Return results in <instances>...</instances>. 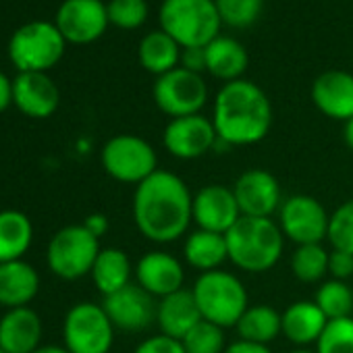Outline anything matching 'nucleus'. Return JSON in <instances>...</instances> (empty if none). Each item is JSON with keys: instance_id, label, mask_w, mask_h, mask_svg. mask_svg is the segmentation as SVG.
I'll list each match as a JSON object with an SVG mask.
<instances>
[{"instance_id": "f257e3e1", "label": "nucleus", "mask_w": 353, "mask_h": 353, "mask_svg": "<svg viewBox=\"0 0 353 353\" xmlns=\"http://www.w3.org/2000/svg\"><path fill=\"white\" fill-rule=\"evenodd\" d=\"M133 221L154 243L176 241L194 223V196L181 176L158 168L135 188Z\"/></svg>"}, {"instance_id": "f03ea898", "label": "nucleus", "mask_w": 353, "mask_h": 353, "mask_svg": "<svg viewBox=\"0 0 353 353\" xmlns=\"http://www.w3.org/2000/svg\"><path fill=\"white\" fill-rule=\"evenodd\" d=\"M212 123L219 139L229 145H252L262 141L272 125L268 96L252 81L225 83L214 102Z\"/></svg>"}, {"instance_id": "7ed1b4c3", "label": "nucleus", "mask_w": 353, "mask_h": 353, "mask_svg": "<svg viewBox=\"0 0 353 353\" xmlns=\"http://www.w3.org/2000/svg\"><path fill=\"white\" fill-rule=\"evenodd\" d=\"M225 237L229 260L245 272H266L283 256L285 235L272 219L241 216Z\"/></svg>"}, {"instance_id": "20e7f679", "label": "nucleus", "mask_w": 353, "mask_h": 353, "mask_svg": "<svg viewBox=\"0 0 353 353\" xmlns=\"http://www.w3.org/2000/svg\"><path fill=\"white\" fill-rule=\"evenodd\" d=\"M221 23L214 0H164L160 7L162 32L183 48H206Z\"/></svg>"}, {"instance_id": "39448f33", "label": "nucleus", "mask_w": 353, "mask_h": 353, "mask_svg": "<svg viewBox=\"0 0 353 353\" xmlns=\"http://www.w3.org/2000/svg\"><path fill=\"white\" fill-rule=\"evenodd\" d=\"M192 293L202 318L221 328L237 326L239 318L250 307L243 283L221 268L200 274Z\"/></svg>"}, {"instance_id": "423d86ee", "label": "nucleus", "mask_w": 353, "mask_h": 353, "mask_svg": "<svg viewBox=\"0 0 353 353\" xmlns=\"http://www.w3.org/2000/svg\"><path fill=\"white\" fill-rule=\"evenodd\" d=\"M65 38L57 26L34 21L21 26L9 44L13 65L21 73H44L54 67L65 52Z\"/></svg>"}, {"instance_id": "0eeeda50", "label": "nucleus", "mask_w": 353, "mask_h": 353, "mask_svg": "<svg viewBox=\"0 0 353 353\" xmlns=\"http://www.w3.org/2000/svg\"><path fill=\"white\" fill-rule=\"evenodd\" d=\"M100 250V239L85 225H69L50 239L46 262L57 276L75 281L92 272Z\"/></svg>"}, {"instance_id": "6e6552de", "label": "nucleus", "mask_w": 353, "mask_h": 353, "mask_svg": "<svg viewBox=\"0 0 353 353\" xmlns=\"http://www.w3.org/2000/svg\"><path fill=\"white\" fill-rule=\"evenodd\" d=\"M63 341L69 353H108L114 343V324L102 305L81 301L65 316Z\"/></svg>"}, {"instance_id": "1a4fd4ad", "label": "nucleus", "mask_w": 353, "mask_h": 353, "mask_svg": "<svg viewBox=\"0 0 353 353\" xmlns=\"http://www.w3.org/2000/svg\"><path fill=\"white\" fill-rule=\"evenodd\" d=\"M102 166L121 183H133L135 188L158 170L156 150L137 135H114L102 148Z\"/></svg>"}, {"instance_id": "9d476101", "label": "nucleus", "mask_w": 353, "mask_h": 353, "mask_svg": "<svg viewBox=\"0 0 353 353\" xmlns=\"http://www.w3.org/2000/svg\"><path fill=\"white\" fill-rule=\"evenodd\" d=\"M152 94L156 106L172 119L200 114L208 100V88L202 75L192 73L183 67H176L160 75L154 83Z\"/></svg>"}, {"instance_id": "9b49d317", "label": "nucleus", "mask_w": 353, "mask_h": 353, "mask_svg": "<svg viewBox=\"0 0 353 353\" xmlns=\"http://www.w3.org/2000/svg\"><path fill=\"white\" fill-rule=\"evenodd\" d=\"M328 221L330 216L324 206L312 196H291L279 210V227L283 235L297 245H312L326 239Z\"/></svg>"}, {"instance_id": "f8f14e48", "label": "nucleus", "mask_w": 353, "mask_h": 353, "mask_svg": "<svg viewBox=\"0 0 353 353\" xmlns=\"http://www.w3.org/2000/svg\"><path fill=\"white\" fill-rule=\"evenodd\" d=\"M214 123L202 114L172 119L162 133V143L170 156L179 160H196L216 145Z\"/></svg>"}, {"instance_id": "ddd939ff", "label": "nucleus", "mask_w": 353, "mask_h": 353, "mask_svg": "<svg viewBox=\"0 0 353 353\" xmlns=\"http://www.w3.org/2000/svg\"><path fill=\"white\" fill-rule=\"evenodd\" d=\"M235 200L239 204L241 216L270 219L281 210L283 194L276 176L264 168H250L239 174L233 188Z\"/></svg>"}, {"instance_id": "4468645a", "label": "nucleus", "mask_w": 353, "mask_h": 353, "mask_svg": "<svg viewBox=\"0 0 353 353\" xmlns=\"http://www.w3.org/2000/svg\"><path fill=\"white\" fill-rule=\"evenodd\" d=\"M54 26L67 42L90 44L106 32L108 11L100 0H65Z\"/></svg>"}, {"instance_id": "2eb2a0df", "label": "nucleus", "mask_w": 353, "mask_h": 353, "mask_svg": "<svg viewBox=\"0 0 353 353\" xmlns=\"http://www.w3.org/2000/svg\"><path fill=\"white\" fill-rule=\"evenodd\" d=\"M104 312L108 314L114 328L139 332L156 320V305L148 291L139 285H127L121 291L104 297Z\"/></svg>"}, {"instance_id": "dca6fc26", "label": "nucleus", "mask_w": 353, "mask_h": 353, "mask_svg": "<svg viewBox=\"0 0 353 353\" xmlns=\"http://www.w3.org/2000/svg\"><path fill=\"white\" fill-rule=\"evenodd\" d=\"M239 219L241 210L231 188L206 185L194 196V223L198 229L227 235Z\"/></svg>"}, {"instance_id": "f3484780", "label": "nucleus", "mask_w": 353, "mask_h": 353, "mask_svg": "<svg viewBox=\"0 0 353 353\" xmlns=\"http://www.w3.org/2000/svg\"><path fill=\"white\" fill-rule=\"evenodd\" d=\"M137 285L152 297H166L183 289L185 270L183 264L166 252H148L135 266Z\"/></svg>"}, {"instance_id": "a211bd4d", "label": "nucleus", "mask_w": 353, "mask_h": 353, "mask_svg": "<svg viewBox=\"0 0 353 353\" xmlns=\"http://www.w3.org/2000/svg\"><path fill=\"white\" fill-rule=\"evenodd\" d=\"M13 102L32 119H48L59 108L61 94L46 73H19L13 81Z\"/></svg>"}, {"instance_id": "6ab92c4d", "label": "nucleus", "mask_w": 353, "mask_h": 353, "mask_svg": "<svg viewBox=\"0 0 353 353\" xmlns=\"http://www.w3.org/2000/svg\"><path fill=\"white\" fill-rule=\"evenodd\" d=\"M312 102L334 121L353 117V75L347 71H326L312 83Z\"/></svg>"}, {"instance_id": "aec40b11", "label": "nucleus", "mask_w": 353, "mask_h": 353, "mask_svg": "<svg viewBox=\"0 0 353 353\" xmlns=\"http://www.w3.org/2000/svg\"><path fill=\"white\" fill-rule=\"evenodd\" d=\"M42 320L30 307L9 310L0 318V349L7 353H34L40 349Z\"/></svg>"}, {"instance_id": "412c9836", "label": "nucleus", "mask_w": 353, "mask_h": 353, "mask_svg": "<svg viewBox=\"0 0 353 353\" xmlns=\"http://www.w3.org/2000/svg\"><path fill=\"white\" fill-rule=\"evenodd\" d=\"M200 320L202 314L198 310L194 293L188 289L162 297L156 305V322L160 326V334L176 341H181Z\"/></svg>"}, {"instance_id": "4be33fe9", "label": "nucleus", "mask_w": 353, "mask_h": 353, "mask_svg": "<svg viewBox=\"0 0 353 353\" xmlns=\"http://www.w3.org/2000/svg\"><path fill=\"white\" fill-rule=\"evenodd\" d=\"M40 289V276L30 262L15 260L0 264V305L26 307Z\"/></svg>"}, {"instance_id": "5701e85b", "label": "nucleus", "mask_w": 353, "mask_h": 353, "mask_svg": "<svg viewBox=\"0 0 353 353\" xmlns=\"http://www.w3.org/2000/svg\"><path fill=\"white\" fill-rule=\"evenodd\" d=\"M283 334L299 347H305L310 343H318L322 336L328 318L322 314V310L316 305V301H295L291 303L283 314Z\"/></svg>"}, {"instance_id": "b1692460", "label": "nucleus", "mask_w": 353, "mask_h": 353, "mask_svg": "<svg viewBox=\"0 0 353 353\" xmlns=\"http://www.w3.org/2000/svg\"><path fill=\"white\" fill-rule=\"evenodd\" d=\"M248 50L233 38L219 36L206 46V71L227 83L237 81L248 69Z\"/></svg>"}, {"instance_id": "393cba45", "label": "nucleus", "mask_w": 353, "mask_h": 353, "mask_svg": "<svg viewBox=\"0 0 353 353\" xmlns=\"http://www.w3.org/2000/svg\"><path fill=\"white\" fill-rule=\"evenodd\" d=\"M183 254H185V262L192 268L200 270L202 274L219 270V266H223L229 260L227 237L221 233L198 229L185 239Z\"/></svg>"}, {"instance_id": "a878e982", "label": "nucleus", "mask_w": 353, "mask_h": 353, "mask_svg": "<svg viewBox=\"0 0 353 353\" xmlns=\"http://www.w3.org/2000/svg\"><path fill=\"white\" fill-rule=\"evenodd\" d=\"M131 272H133L131 260L123 250L102 248L90 274L94 279L96 289L104 297H108V295L121 291L123 287L131 285Z\"/></svg>"}, {"instance_id": "bb28decb", "label": "nucleus", "mask_w": 353, "mask_h": 353, "mask_svg": "<svg viewBox=\"0 0 353 353\" xmlns=\"http://www.w3.org/2000/svg\"><path fill=\"white\" fill-rule=\"evenodd\" d=\"M34 239V227L28 214L19 210L0 212V264L15 262L26 256Z\"/></svg>"}, {"instance_id": "cd10ccee", "label": "nucleus", "mask_w": 353, "mask_h": 353, "mask_svg": "<svg viewBox=\"0 0 353 353\" xmlns=\"http://www.w3.org/2000/svg\"><path fill=\"white\" fill-rule=\"evenodd\" d=\"M137 57H139L141 67L145 71L158 75V77L172 71V69H176V63L181 61L179 44H176L168 34H164L162 30L148 34L139 42Z\"/></svg>"}, {"instance_id": "c85d7f7f", "label": "nucleus", "mask_w": 353, "mask_h": 353, "mask_svg": "<svg viewBox=\"0 0 353 353\" xmlns=\"http://www.w3.org/2000/svg\"><path fill=\"white\" fill-rule=\"evenodd\" d=\"M239 339L268 345L279 334H283V316L270 305H250L237 322Z\"/></svg>"}, {"instance_id": "c756f323", "label": "nucleus", "mask_w": 353, "mask_h": 353, "mask_svg": "<svg viewBox=\"0 0 353 353\" xmlns=\"http://www.w3.org/2000/svg\"><path fill=\"white\" fill-rule=\"evenodd\" d=\"M316 305L328 320L349 318L353 312V291L345 281H326L318 287L314 295Z\"/></svg>"}, {"instance_id": "7c9ffc66", "label": "nucleus", "mask_w": 353, "mask_h": 353, "mask_svg": "<svg viewBox=\"0 0 353 353\" xmlns=\"http://www.w3.org/2000/svg\"><path fill=\"white\" fill-rule=\"evenodd\" d=\"M291 272L301 283H318L328 272V252L320 243L297 245L291 256Z\"/></svg>"}, {"instance_id": "2f4dec72", "label": "nucleus", "mask_w": 353, "mask_h": 353, "mask_svg": "<svg viewBox=\"0 0 353 353\" xmlns=\"http://www.w3.org/2000/svg\"><path fill=\"white\" fill-rule=\"evenodd\" d=\"M223 330L225 328L202 318L181 339V345H183L185 353H223L225 351V332Z\"/></svg>"}, {"instance_id": "473e14b6", "label": "nucleus", "mask_w": 353, "mask_h": 353, "mask_svg": "<svg viewBox=\"0 0 353 353\" xmlns=\"http://www.w3.org/2000/svg\"><path fill=\"white\" fill-rule=\"evenodd\" d=\"M332 250L347 252L353 256V200L343 202L328 221V235Z\"/></svg>"}, {"instance_id": "72a5a7b5", "label": "nucleus", "mask_w": 353, "mask_h": 353, "mask_svg": "<svg viewBox=\"0 0 353 353\" xmlns=\"http://www.w3.org/2000/svg\"><path fill=\"white\" fill-rule=\"evenodd\" d=\"M316 353H353V318L328 320L316 343Z\"/></svg>"}, {"instance_id": "f704fd0d", "label": "nucleus", "mask_w": 353, "mask_h": 353, "mask_svg": "<svg viewBox=\"0 0 353 353\" xmlns=\"http://www.w3.org/2000/svg\"><path fill=\"white\" fill-rule=\"evenodd\" d=\"M221 21L231 28H248L252 26L262 11V0H214Z\"/></svg>"}, {"instance_id": "c9c22d12", "label": "nucleus", "mask_w": 353, "mask_h": 353, "mask_svg": "<svg viewBox=\"0 0 353 353\" xmlns=\"http://www.w3.org/2000/svg\"><path fill=\"white\" fill-rule=\"evenodd\" d=\"M106 11L108 21L121 30H135L148 19L145 0H110Z\"/></svg>"}, {"instance_id": "e433bc0d", "label": "nucleus", "mask_w": 353, "mask_h": 353, "mask_svg": "<svg viewBox=\"0 0 353 353\" xmlns=\"http://www.w3.org/2000/svg\"><path fill=\"white\" fill-rule=\"evenodd\" d=\"M133 353H185L181 341L170 339L166 334H154L143 339Z\"/></svg>"}, {"instance_id": "4c0bfd02", "label": "nucleus", "mask_w": 353, "mask_h": 353, "mask_svg": "<svg viewBox=\"0 0 353 353\" xmlns=\"http://www.w3.org/2000/svg\"><path fill=\"white\" fill-rule=\"evenodd\" d=\"M328 274H332V279L336 281H347L349 276H353V256L332 250L328 254Z\"/></svg>"}, {"instance_id": "58836bf2", "label": "nucleus", "mask_w": 353, "mask_h": 353, "mask_svg": "<svg viewBox=\"0 0 353 353\" xmlns=\"http://www.w3.org/2000/svg\"><path fill=\"white\" fill-rule=\"evenodd\" d=\"M181 63H183V69L192 73L206 71V48H183Z\"/></svg>"}, {"instance_id": "ea45409f", "label": "nucleus", "mask_w": 353, "mask_h": 353, "mask_svg": "<svg viewBox=\"0 0 353 353\" xmlns=\"http://www.w3.org/2000/svg\"><path fill=\"white\" fill-rule=\"evenodd\" d=\"M223 353H272V351L268 349V345H258V343H250V341L239 339V341L227 345Z\"/></svg>"}, {"instance_id": "a19ab883", "label": "nucleus", "mask_w": 353, "mask_h": 353, "mask_svg": "<svg viewBox=\"0 0 353 353\" xmlns=\"http://www.w3.org/2000/svg\"><path fill=\"white\" fill-rule=\"evenodd\" d=\"M11 102H13V83L5 73H0V112L7 110Z\"/></svg>"}, {"instance_id": "79ce46f5", "label": "nucleus", "mask_w": 353, "mask_h": 353, "mask_svg": "<svg viewBox=\"0 0 353 353\" xmlns=\"http://www.w3.org/2000/svg\"><path fill=\"white\" fill-rule=\"evenodd\" d=\"M83 225L88 227V231H92L100 239L108 229V219L104 214H92V216H88V221Z\"/></svg>"}, {"instance_id": "37998d69", "label": "nucleus", "mask_w": 353, "mask_h": 353, "mask_svg": "<svg viewBox=\"0 0 353 353\" xmlns=\"http://www.w3.org/2000/svg\"><path fill=\"white\" fill-rule=\"evenodd\" d=\"M343 137H345V143L353 150V117L345 123V129H343Z\"/></svg>"}, {"instance_id": "c03bdc74", "label": "nucleus", "mask_w": 353, "mask_h": 353, "mask_svg": "<svg viewBox=\"0 0 353 353\" xmlns=\"http://www.w3.org/2000/svg\"><path fill=\"white\" fill-rule=\"evenodd\" d=\"M34 353H69L65 347H57V345H44L40 349H36Z\"/></svg>"}, {"instance_id": "a18cd8bd", "label": "nucleus", "mask_w": 353, "mask_h": 353, "mask_svg": "<svg viewBox=\"0 0 353 353\" xmlns=\"http://www.w3.org/2000/svg\"><path fill=\"white\" fill-rule=\"evenodd\" d=\"M289 353H316V351H312V349H305V347H299V349H293V351H289Z\"/></svg>"}, {"instance_id": "49530a36", "label": "nucleus", "mask_w": 353, "mask_h": 353, "mask_svg": "<svg viewBox=\"0 0 353 353\" xmlns=\"http://www.w3.org/2000/svg\"><path fill=\"white\" fill-rule=\"evenodd\" d=\"M0 353H7V351H3V349H0Z\"/></svg>"}]
</instances>
